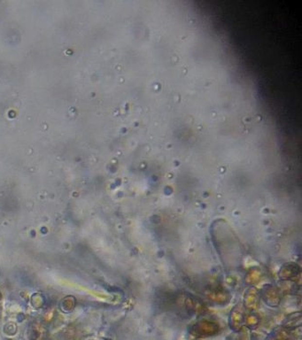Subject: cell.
<instances>
[{
  "label": "cell",
  "instance_id": "1",
  "mask_svg": "<svg viewBox=\"0 0 302 340\" xmlns=\"http://www.w3.org/2000/svg\"><path fill=\"white\" fill-rule=\"evenodd\" d=\"M119 135H120V128H119ZM120 141H121V136H119ZM120 145H121V149H122V152H123V147H122V142H120ZM124 153V152H123Z\"/></svg>",
  "mask_w": 302,
  "mask_h": 340
}]
</instances>
